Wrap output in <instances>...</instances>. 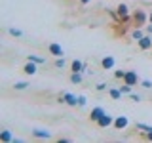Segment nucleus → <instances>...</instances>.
Here are the masks:
<instances>
[{
	"instance_id": "f257e3e1",
	"label": "nucleus",
	"mask_w": 152,
	"mask_h": 143,
	"mask_svg": "<svg viewBox=\"0 0 152 143\" xmlns=\"http://www.w3.org/2000/svg\"><path fill=\"white\" fill-rule=\"evenodd\" d=\"M112 122H114V120H112V116H110V114H107V113H104L103 116H101V118L97 120V124H99L101 128H107V126H110Z\"/></svg>"
},
{
	"instance_id": "f03ea898",
	"label": "nucleus",
	"mask_w": 152,
	"mask_h": 143,
	"mask_svg": "<svg viewBox=\"0 0 152 143\" xmlns=\"http://www.w3.org/2000/svg\"><path fill=\"white\" fill-rule=\"evenodd\" d=\"M124 80H126V84L133 86V84L137 82V73H133V71H127V73H126V76H124Z\"/></svg>"
},
{
	"instance_id": "7ed1b4c3",
	"label": "nucleus",
	"mask_w": 152,
	"mask_h": 143,
	"mask_svg": "<svg viewBox=\"0 0 152 143\" xmlns=\"http://www.w3.org/2000/svg\"><path fill=\"white\" fill-rule=\"evenodd\" d=\"M145 21H146L145 12H142V10H137V13H135V23H137V25H142Z\"/></svg>"
},
{
	"instance_id": "20e7f679",
	"label": "nucleus",
	"mask_w": 152,
	"mask_h": 143,
	"mask_svg": "<svg viewBox=\"0 0 152 143\" xmlns=\"http://www.w3.org/2000/svg\"><path fill=\"white\" fill-rule=\"evenodd\" d=\"M139 46L142 48V50H148V48L152 46V40H150V38H148V36H142V38H141V40H139Z\"/></svg>"
},
{
	"instance_id": "39448f33",
	"label": "nucleus",
	"mask_w": 152,
	"mask_h": 143,
	"mask_svg": "<svg viewBox=\"0 0 152 143\" xmlns=\"http://www.w3.org/2000/svg\"><path fill=\"white\" fill-rule=\"evenodd\" d=\"M118 15H120L124 21L127 19V6L126 4H120V6H118Z\"/></svg>"
},
{
	"instance_id": "423d86ee",
	"label": "nucleus",
	"mask_w": 152,
	"mask_h": 143,
	"mask_svg": "<svg viewBox=\"0 0 152 143\" xmlns=\"http://www.w3.org/2000/svg\"><path fill=\"white\" fill-rule=\"evenodd\" d=\"M103 114H104V111H103V109H93V111H91V120H95V122H97L99 118L103 116Z\"/></svg>"
},
{
	"instance_id": "0eeeda50",
	"label": "nucleus",
	"mask_w": 152,
	"mask_h": 143,
	"mask_svg": "<svg viewBox=\"0 0 152 143\" xmlns=\"http://www.w3.org/2000/svg\"><path fill=\"white\" fill-rule=\"evenodd\" d=\"M114 126H116V128H126V126H127V118H126V116L116 118V120H114Z\"/></svg>"
},
{
	"instance_id": "6e6552de",
	"label": "nucleus",
	"mask_w": 152,
	"mask_h": 143,
	"mask_svg": "<svg viewBox=\"0 0 152 143\" xmlns=\"http://www.w3.org/2000/svg\"><path fill=\"white\" fill-rule=\"evenodd\" d=\"M65 101L69 105H78V97H74L72 94H65Z\"/></svg>"
},
{
	"instance_id": "1a4fd4ad",
	"label": "nucleus",
	"mask_w": 152,
	"mask_h": 143,
	"mask_svg": "<svg viewBox=\"0 0 152 143\" xmlns=\"http://www.w3.org/2000/svg\"><path fill=\"white\" fill-rule=\"evenodd\" d=\"M34 137H40V139H48L50 137V132H44V130H34Z\"/></svg>"
},
{
	"instance_id": "9d476101",
	"label": "nucleus",
	"mask_w": 152,
	"mask_h": 143,
	"mask_svg": "<svg viewBox=\"0 0 152 143\" xmlns=\"http://www.w3.org/2000/svg\"><path fill=\"white\" fill-rule=\"evenodd\" d=\"M50 52L53 55H63V50H61V46H57V44H51L50 46Z\"/></svg>"
},
{
	"instance_id": "9b49d317",
	"label": "nucleus",
	"mask_w": 152,
	"mask_h": 143,
	"mask_svg": "<svg viewBox=\"0 0 152 143\" xmlns=\"http://www.w3.org/2000/svg\"><path fill=\"white\" fill-rule=\"evenodd\" d=\"M101 65L104 67V69H110V67L114 65V59H112V57H104V59L101 61Z\"/></svg>"
},
{
	"instance_id": "f8f14e48",
	"label": "nucleus",
	"mask_w": 152,
	"mask_h": 143,
	"mask_svg": "<svg viewBox=\"0 0 152 143\" xmlns=\"http://www.w3.org/2000/svg\"><path fill=\"white\" fill-rule=\"evenodd\" d=\"M25 73H27V74H34V73H36L34 61H32V63H27V65H25Z\"/></svg>"
},
{
	"instance_id": "ddd939ff",
	"label": "nucleus",
	"mask_w": 152,
	"mask_h": 143,
	"mask_svg": "<svg viewBox=\"0 0 152 143\" xmlns=\"http://www.w3.org/2000/svg\"><path fill=\"white\" fill-rule=\"evenodd\" d=\"M0 139L2 141H12V133H10L8 130H4L2 133H0Z\"/></svg>"
},
{
	"instance_id": "4468645a",
	"label": "nucleus",
	"mask_w": 152,
	"mask_h": 143,
	"mask_svg": "<svg viewBox=\"0 0 152 143\" xmlns=\"http://www.w3.org/2000/svg\"><path fill=\"white\" fill-rule=\"evenodd\" d=\"M82 63H80V61H72V71H74V73H78V71H82Z\"/></svg>"
},
{
	"instance_id": "2eb2a0df",
	"label": "nucleus",
	"mask_w": 152,
	"mask_h": 143,
	"mask_svg": "<svg viewBox=\"0 0 152 143\" xmlns=\"http://www.w3.org/2000/svg\"><path fill=\"white\" fill-rule=\"evenodd\" d=\"M120 95H122L120 90H110V97L112 99H120Z\"/></svg>"
},
{
	"instance_id": "dca6fc26",
	"label": "nucleus",
	"mask_w": 152,
	"mask_h": 143,
	"mask_svg": "<svg viewBox=\"0 0 152 143\" xmlns=\"http://www.w3.org/2000/svg\"><path fill=\"white\" fill-rule=\"evenodd\" d=\"M28 61H34V63H44L46 59H42V57H36V55H28Z\"/></svg>"
},
{
	"instance_id": "f3484780",
	"label": "nucleus",
	"mask_w": 152,
	"mask_h": 143,
	"mask_svg": "<svg viewBox=\"0 0 152 143\" xmlns=\"http://www.w3.org/2000/svg\"><path fill=\"white\" fill-rule=\"evenodd\" d=\"M70 80H72V82H74V84H78V82H80V80H82V76H80V73H74L72 76H70Z\"/></svg>"
},
{
	"instance_id": "a211bd4d",
	"label": "nucleus",
	"mask_w": 152,
	"mask_h": 143,
	"mask_svg": "<svg viewBox=\"0 0 152 143\" xmlns=\"http://www.w3.org/2000/svg\"><path fill=\"white\" fill-rule=\"evenodd\" d=\"M133 38H135V40H141V38H142V32L139 31V29H137V31H133Z\"/></svg>"
},
{
	"instance_id": "6ab92c4d",
	"label": "nucleus",
	"mask_w": 152,
	"mask_h": 143,
	"mask_svg": "<svg viewBox=\"0 0 152 143\" xmlns=\"http://www.w3.org/2000/svg\"><path fill=\"white\" fill-rule=\"evenodd\" d=\"M27 86H28L27 82H17V84H15V90H25Z\"/></svg>"
},
{
	"instance_id": "aec40b11",
	"label": "nucleus",
	"mask_w": 152,
	"mask_h": 143,
	"mask_svg": "<svg viewBox=\"0 0 152 143\" xmlns=\"http://www.w3.org/2000/svg\"><path fill=\"white\" fill-rule=\"evenodd\" d=\"M129 92H131V86H129V84L122 86V94H129Z\"/></svg>"
},
{
	"instance_id": "412c9836",
	"label": "nucleus",
	"mask_w": 152,
	"mask_h": 143,
	"mask_svg": "<svg viewBox=\"0 0 152 143\" xmlns=\"http://www.w3.org/2000/svg\"><path fill=\"white\" fill-rule=\"evenodd\" d=\"M10 35H13V36H21V31H15V29H10Z\"/></svg>"
},
{
	"instance_id": "4be33fe9",
	"label": "nucleus",
	"mask_w": 152,
	"mask_h": 143,
	"mask_svg": "<svg viewBox=\"0 0 152 143\" xmlns=\"http://www.w3.org/2000/svg\"><path fill=\"white\" fill-rule=\"evenodd\" d=\"M124 76H126L124 71H116V78H124Z\"/></svg>"
},
{
	"instance_id": "5701e85b",
	"label": "nucleus",
	"mask_w": 152,
	"mask_h": 143,
	"mask_svg": "<svg viewBox=\"0 0 152 143\" xmlns=\"http://www.w3.org/2000/svg\"><path fill=\"white\" fill-rule=\"evenodd\" d=\"M78 105H80V107H84V105H86V97H78Z\"/></svg>"
},
{
	"instance_id": "b1692460",
	"label": "nucleus",
	"mask_w": 152,
	"mask_h": 143,
	"mask_svg": "<svg viewBox=\"0 0 152 143\" xmlns=\"http://www.w3.org/2000/svg\"><path fill=\"white\" fill-rule=\"evenodd\" d=\"M55 65H57V67H63V65H65V61H63V59H57V61H55Z\"/></svg>"
},
{
	"instance_id": "393cba45",
	"label": "nucleus",
	"mask_w": 152,
	"mask_h": 143,
	"mask_svg": "<svg viewBox=\"0 0 152 143\" xmlns=\"http://www.w3.org/2000/svg\"><path fill=\"white\" fill-rule=\"evenodd\" d=\"M142 86H145V88H150L152 84H150V80H145V82H142Z\"/></svg>"
},
{
	"instance_id": "a878e982",
	"label": "nucleus",
	"mask_w": 152,
	"mask_h": 143,
	"mask_svg": "<svg viewBox=\"0 0 152 143\" xmlns=\"http://www.w3.org/2000/svg\"><path fill=\"white\" fill-rule=\"evenodd\" d=\"M146 139H150V141H152V130H150L148 133H146Z\"/></svg>"
},
{
	"instance_id": "bb28decb",
	"label": "nucleus",
	"mask_w": 152,
	"mask_h": 143,
	"mask_svg": "<svg viewBox=\"0 0 152 143\" xmlns=\"http://www.w3.org/2000/svg\"><path fill=\"white\" fill-rule=\"evenodd\" d=\"M82 2H84V4H88V2H89V0H82Z\"/></svg>"
},
{
	"instance_id": "cd10ccee",
	"label": "nucleus",
	"mask_w": 152,
	"mask_h": 143,
	"mask_svg": "<svg viewBox=\"0 0 152 143\" xmlns=\"http://www.w3.org/2000/svg\"><path fill=\"white\" fill-rule=\"evenodd\" d=\"M150 21H152V15H150Z\"/></svg>"
}]
</instances>
